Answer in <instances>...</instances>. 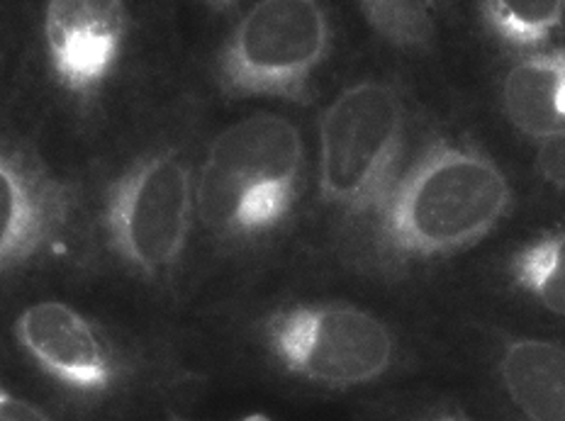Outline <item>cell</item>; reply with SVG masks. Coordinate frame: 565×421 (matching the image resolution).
<instances>
[{"mask_svg": "<svg viewBox=\"0 0 565 421\" xmlns=\"http://www.w3.org/2000/svg\"><path fill=\"white\" fill-rule=\"evenodd\" d=\"M512 207L508 175L476 147L431 144L399 175L379 213V251L431 261L476 247Z\"/></svg>", "mask_w": 565, "mask_h": 421, "instance_id": "6da1fadb", "label": "cell"}, {"mask_svg": "<svg viewBox=\"0 0 565 421\" xmlns=\"http://www.w3.org/2000/svg\"><path fill=\"white\" fill-rule=\"evenodd\" d=\"M302 183L300 130L288 117L258 112L210 142L195 183V213L217 241H256L286 225Z\"/></svg>", "mask_w": 565, "mask_h": 421, "instance_id": "7a4b0ae2", "label": "cell"}, {"mask_svg": "<svg viewBox=\"0 0 565 421\" xmlns=\"http://www.w3.org/2000/svg\"><path fill=\"white\" fill-rule=\"evenodd\" d=\"M405 108L381 80L344 88L320 122V197L347 219L379 217L397 183Z\"/></svg>", "mask_w": 565, "mask_h": 421, "instance_id": "3957f363", "label": "cell"}, {"mask_svg": "<svg viewBox=\"0 0 565 421\" xmlns=\"http://www.w3.org/2000/svg\"><path fill=\"white\" fill-rule=\"evenodd\" d=\"M195 213V183L175 149L137 156L110 183L103 207V234L129 276L167 283L179 271Z\"/></svg>", "mask_w": 565, "mask_h": 421, "instance_id": "277c9868", "label": "cell"}, {"mask_svg": "<svg viewBox=\"0 0 565 421\" xmlns=\"http://www.w3.org/2000/svg\"><path fill=\"white\" fill-rule=\"evenodd\" d=\"M258 338L274 364L315 388L353 390L395 364V336L375 314L347 302H298L268 312Z\"/></svg>", "mask_w": 565, "mask_h": 421, "instance_id": "5b68a950", "label": "cell"}, {"mask_svg": "<svg viewBox=\"0 0 565 421\" xmlns=\"http://www.w3.org/2000/svg\"><path fill=\"white\" fill-rule=\"evenodd\" d=\"M332 50L327 10L312 0H264L246 10L222 44L215 64L230 98L305 102Z\"/></svg>", "mask_w": 565, "mask_h": 421, "instance_id": "8992f818", "label": "cell"}, {"mask_svg": "<svg viewBox=\"0 0 565 421\" xmlns=\"http://www.w3.org/2000/svg\"><path fill=\"white\" fill-rule=\"evenodd\" d=\"M13 336L34 368L58 388L84 397L120 390L125 380L120 354L100 326L68 302H34L15 317Z\"/></svg>", "mask_w": 565, "mask_h": 421, "instance_id": "52a82bcc", "label": "cell"}, {"mask_svg": "<svg viewBox=\"0 0 565 421\" xmlns=\"http://www.w3.org/2000/svg\"><path fill=\"white\" fill-rule=\"evenodd\" d=\"M50 74L78 105L96 102L113 78L129 37L120 0H50L42 15Z\"/></svg>", "mask_w": 565, "mask_h": 421, "instance_id": "ba28073f", "label": "cell"}, {"mask_svg": "<svg viewBox=\"0 0 565 421\" xmlns=\"http://www.w3.org/2000/svg\"><path fill=\"white\" fill-rule=\"evenodd\" d=\"M76 209L71 183L30 149L0 144V278L40 259Z\"/></svg>", "mask_w": 565, "mask_h": 421, "instance_id": "9c48e42d", "label": "cell"}, {"mask_svg": "<svg viewBox=\"0 0 565 421\" xmlns=\"http://www.w3.org/2000/svg\"><path fill=\"white\" fill-rule=\"evenodd\" d=\"M504 117L526 137L546 142L565 132V50H539L502 80Z\"/></svg>", "mask_w": 565, "mask_h": 421, "instance_id": "30bf717a", "label": "cell"}, {"mask_svg": "<svg viewBox=\"0 0 565 421\" xmlns=\"http://www.w3.org/2000/svg\"><path fill=\"white\" fill-rule=\"evenodd\" d=\"M498 370L510 400L529 421H565V346L510 338Z\"/></svg>", "mask_w": 565, "mask_h": 421, "instance_id": "8fae6325", "label": "cell"}, {"mask_svg": "<svg viewBox=\"0 0 565 421\" xmlns=\"http://www.w3.org/2000/svg\"><path fill=\"white\" fill-rule=\"evenodd\" d=\"M486 28L514 50L539 52L565 22L563 0H488L480 3Z\"/></svg>", "mask_w": 565, "mask_h": 421, "instance_id": "7c38bea8", "label": "cell"}, {"mask_svg": "<svg viewBox=\"0 0 565 421\" xmlns=\"http://www.w3.org/2000/svg\"><path fill=\"white\" fill-rule=\"evenodd\" d=\"M508 273L541 307L565 317V229L548 231L514 251Z\"/></svg>", "mask_w": 565, "mask_h": 421, "instance_id": "4fadbf2b", "label": "cell"}, {"mask_svg": "<svg viewBox=\"0 0 565 421\" xmlns=\"http://www.w3.org/2000/svg\"><path fill=\"white\" fill-rule=\"evenodd\" d=\"M359 8L369 28L399 50H427L434 40V18L424 3L369 0Z\"/></svg>", "mask_w": 565, "mask_h": 421, "instance_id": "5bb4252c", "label": "cell"}, {"mask_svg": "<svg viewBox=\"0 0 565 421\" xmlns=\"http://www.w3.org/2000/svg\"><path fill=\"white\" fill-rule=\"evenodd\" d=\"M536 169L548 185L565 191V132L541 142L536 154Z\"/></svg>", "mask_w": 565, "mask_h": 421, "instance_id": "9a60e30c", "label": "cell"}, {"mask_svg": "<svg viewBox=\"0 0 565 421\" xmlns=\"http://www.w3.org/2000/svg\"><path fill=\"white\" fill-rule=\"evenodd\" d=\"M0 421H54L44 409L28 400V397L10 390L8 385L0 382Z\"/></svg>", "mask_w": 565, "mask_h": 421, "instance_id": "2e32d148", "label": "cell"}, {"mask_svg": "<svg viewBox=\"0 0 565 421\" xmlns=\"http://www.w3.org/2000/svg\"><path fill=\"white\" fill-rule=\"evenodd\" d=\"M429 421H473V419H468L466 414H454V412H449V414L434 417V419H429Z\"/></svg>", "mask_w": 565, "mask_h": 421, "instance_id": "e0dca14e", "label": "cell"}, {"mask_svg": "<svg viewBox=\"0 0 565 421\" xmlns=\"http://www.w3.org/2000/svg\"><path fill=\"white\" fill-rule=\"evenodd\" d=\"M239 421H274V419H270L268 414H249V417H244Z\"/></svg>", "mask_w": 565, "mask_h": 421, "instance_id": "ac0fdd59", "label": "cell"}, {"mask_svg": "<svg viewBox=\"0 0 565 421\" xmlns=\"http://www.w3.org/2000/svg\"><path fill=\"white\" fill-rule=\"evenodd\" d=\"M173 421H188V419H173Z\"/></svg>", "mask_w": 565, "mask_h": 421, "instance_id": "d6986e66", "label": "cell"}]
</instances>
